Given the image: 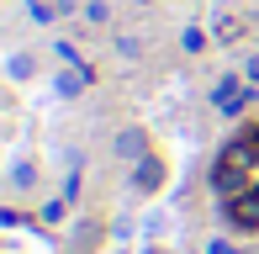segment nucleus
<instances>
[{"mask_svg": "<svg viewBox=\"0 0 259 254\" xmlns=\"http://www.w3.org/2000/svg\"><path fill=\"white\" fill-rule=\"evenodd\" d=\"M116 154H122V159H138V154H143V133H122V138H116Z\"/></svg>", "mask_w": 259, "mask_h": 254, "instance_id": "1", "label": "nucleus"}, {"mask_svg": "<svg viewBox=\"0 0 259 254\" xmlns=\"http://www.w3.org/2000/svg\"><path fill=\"white\" fill-rule=\"evenodd\" d=\"M243 143H249V154H254V170H259V133H249Z\"/></svg>", "mask_w": 259, "mask_h": 254, "instance_id": "2", "label": "nucleus"}]
</instances>
